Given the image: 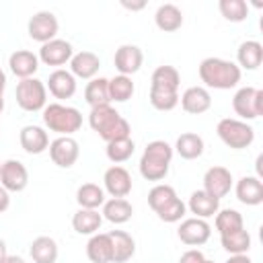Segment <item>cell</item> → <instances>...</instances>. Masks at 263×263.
I'll use <instances>...</instances> for the list:
<instances>
[{"label":"cell","mask_w":263,"mask_h":263,"mask_svg":"<svg viewBox=\"0 0 263 263\" xmlns=\"http://www.w3.org/2000/svg\"><path fill=\"white\" fill-rule=\"evenodd\" d=\"M232 109L242 121L257 119L263 115V90L255 86H242L232 97Z\"/></svg>","instance_id":"52a82bcc"},{"label":"cell","mask_w":263,"mask_h":263,"mask_svg":"<svg viewBox=\"0 0 263 263\" xmlns=\"http://www.w3.org/2000/svg\"><path fill=\"white\" fill-rule=\"evenodd\" d=\"M101 224H103V214H99V210H84V208H80L72 216V228L78 234L92 236V234L99 232Z\"/></svg>","instance_id":"f1b7e54d"},{"label":"cell","mask_w":263,"mask_h":263,"mask_svg":"<svg viewBox=\"0 0 263 263\" xmlns=\"http://www.w3.org/2000/svg\"><path fill=\"white\" fill-rule=\"evenodd\" d=\"M6 255H8V253H6V242L0 238V263L4 261V257H6Z\"/></svg>","instance_id":"c3c4849f"},{"label":"cell","mask_w":263,"mask_h":263,"mask_svg":"<svg viewBox=\"0 0 263 263\" xmlns=\"http://www.w3.org/2000/svg\"><path fill=\"white\" fill-rule=\"evenodd\" d=\"M234 193H236V199L245 205H259L263 203V183L259 177H242L236 181V187H234Z\"/></svg>","instance_id":"44dd1931"},{"label":"cell","mask_w":263,"mask_h":263,"mask_svg":"<svg viewBox=\"0 0 263 263\" xmlns=\"http://www.w3.org/2000/svg\"><path fill=\"white\" fill-rule=\"evenodd\" d=\"M121 6L127 8V10H142V8L146 6V2H144V0H140V2H127V0H121Z\"/></svg>","instance_id":"ee69618b"},{"label":"cell","mask_w":263,"mask_h":263,"mask_svg":"<svg viewBox=\"0 0 263 263\" xmlns=\"http://www.w3.org/2000/svg\"><path fill=\"white\" fill-rule=\"evenodd\" d=\"M203 261H205V257H203V253L199 249H189L179 259V263H203Z\"/></svg>","instance_id":"b9f144b4"},{"label":"cell","mask_w":263,"mask_h":263,"mask_svg":"<svg viewBox=\"0 0 263 263\" xmlns=\"http://www.w3.org/2000/svg\"><path fill=\"white\" fill-rule=\"evenodd\" d=\"M10 208V193L0 185V214Z\"/></svg>","instance_id":"7bdbcfd3"},{"label":"cell","mask_w":263,"mask_h":263,"mask_svg":"<svg viewBox=\"0 0 263 263\" xmlns=\"http://www.w3.org/2000/svg\"><path fill=\"white\" fill-rule=\"evenodd\" d=\"M142 62H144V53L138 45H132V43H125V45H119L117 51H115V58H113V64H115V70L123 76H132L136 74L140 68H142Z\"/></svg>","instance_id":"9a60e30c"},{"label":"cell","mask_w":263,"mask_h":263,"mask_svg":"<svg viewBox=\"0 0 263 263\" xmlns=\"http://www.w3.org/2000/svg\"><path fill=\"white\" fill-rule=\"evenodd\" d=\"M88 125L105 142L123 140V138H129V134H132V127H129L127 119H123L119 115V111L111 107V103L92 107L90 113H88Z\"/></svg>","instance_id":"6da1fadb"},{"label":"cell","mask_w":263,"mask_h":263,"mask_svg":"<svg viewBox=\"0 0 263 263\" xmlns=\"http://www.w3.org/2000/svg\"><path fill=\"white\" fill-rule=\"evenodd\" d=\"M103 189L111 195V197H125L132 191V175L127 173V168L113 164L105 171L103 175Z\"/></svg>","instance_id":"5bb4252c"},{"label":"cell","mask_w":263,"mask_h":263,"mask_svg":"<svg viewBox=\"0 0 263 263\" xmlns=\"http://www.w3.org/2000/svg\"><path fill=\"white\" fill-rule=\"evenodd\" d=\"M199 78L208 88L228 90L240 82V68L222 58H205L199 64Z\"/></svg>","instance_id":"7a4b0ae2"},{"label":"cell","mask_w":263,"mask_h":263,"mask_svg":"<svg viewBox=\"0 0 263 263\" xmlns=\"http://www.w3.org/2000/svg\"><path fill=\"white\" fill-rule=\"evenodd\" d=\"M49 158L60 168H70L80 156V146L72 136H58L49 142Z\"/></svg>","instance_id":"9c48e42d"},{"label":"cell","mask_w":263,"mask_h":263,"mask_svg":"<svg viewBox=\"0 0 263 263\" xmlns=\"http://www.w3.org/2000/svg\"><path fill=\"white\" fill-rule=\"evenodd\" d=\"M179 103H181L185 113L201 115L212 107V95H210V90L205 86H189L179 97Z\"/></svg>","instance_id":"2e32d148"},{"label":"cell","mask_w":263,"mask_h":263,"mask_svg":"<svg viewBox=\"0 0 263 263\" xmlns=\"http://www.w3.org/2000/svg\"><path fill=\"white\" fill-rule=\"evenodd\" d=\"M203 138L201 136H197V134H193V132H185V134H181L179 138H177V142H175V152L181 156V158H185V160H195V158H199L201 154H203Z\"/></svg>","instance_id":"f546056e"},{"label":"cell","mask_w":263,"mask_h":263,"mask_svg":"<svg viewBox=\"0 0 263 263\" xmlns=\"http://www.w3.org/2000/svg\"><path fill=\"white\" fill-rule=\"evenodd\" d=\"M4 111V97H0V113Z\"/></svg>","instance_id":"681fc988"},{"label":"cell","mask_w":263,"mask_h":263,"mask_svg":"<svg viewBox=\"0 0 263 263\" xmlns=\"http://www.w3.org/2000/svg\"><path fill=\"white\" fill-rule=\"evenodd\" d=\"M86 257L90 263H113V245L109 232H97L86 242Z\"/></svg>","instance_id":"7402d4cb"},{"label":"cell","mask_w":263,"mask_h":263,"mask_svg":"<svg viewBox=\"0 0 263 263\" xmlns=\"http://www.w3.org/2000/svg\"><path fill=\"white\" fill-rule=\"evenodd\" d=\"M224 263H253L249 255H230Z\"/></svg>","instance_id":"f6af8a7d"},{"label":"cell","mask_w":263,"mask_h":263,"mask_svg":"<svg viewBox=\"0 0 263 263\" xmlns=\"http://www.w3.org/2000/svg\"><path fill=\"white\" fill-rule=\"evenodd\" d=\"M18 142L27 154H41L49 148V136L41 125H25L18 134Z\"/></svg>","instance_id":"ac0fdd59"},{"label":"cell","mask_w":263,"mask_h":263,"mask_svg":"<svg viewBox=\"0 0 263 263\" xmlns=\"http://www.w3.org/2000/svg\"><path fill=\"white\" fill-rule=\"evenodd\" d=\"M218 10L230 23H242L249 16V4L245 0H220Z\"/></svg>","instance_id":"74e56055"},{"label":"cell","mask_w":263,"mask_h":263,"mask_svg":"<svg viewBox=\"0 0 263 263\" xmlns=\"http://www.w3.org/2000/svg\"><path fill=\"white\" fill-rule=\"evenodd\" d=\"M150 105L156 111H173L179 105V90H166V88H154L150 86Z\"/></svg>","instance_id":"f35d334b"},{"label":"cell","mask_w":263,"mask_h":263,"mask_svg":"<svg viewBox=\"0 0 263 263\" xmlns=\"http://www.w3.org/2000/svg\"><path fill=\"white\" fill-rule=\"evenodd\" d=\"M214 226H216V230L222 236V234H228V232L242 230L245 228V220H242V214L240 212H236L232 208H226V210H218L216 212Z\"/></svg>","instance_id":"836d02e7"},{"label":"cell","mask_w":263,"mask_h":263,"mask_svg":"<svg viewBox=\"0 0 263 263\" xmlns=\"http://www.w3.org/2000/svg\"><path fill=\"white\" fill-rule=\"evenodd\" d=\"M0 185L8 193H18L29 185V171L21 160L8 158L0 164Z\"/></svg>","instance_id":"30bf717a"},{"label":"cell","mask_w":263,"mask_h":263,"mask_svg":"<svg viewBox=\"0 0 263 263\" xmlns=\"http://www.w3.org/2000/svg\"><path fill=\"white\" fill-rule=\"evenodd\" d=\"M43 123L49 132H55L58 136H72L82 127V113L76 107L62 105V103H49L43 109Z\"/></svg>","instance_id":"277c9868"},{"label":"cell","mask_w":263,"mask_h":263,"mask_svg":"<svg viewBox=\"0 0 263 263\" xmlns=\"http://www.w3.org/2000/svg\"><path fill=\"white\" fill-rule=\"evenodd\" d=\"M232 189V173L226 166H210L203 175V191L214 195L216 199H222Z\"/></svg>","instance_id":"4fadbf2b"},{"label":"cell","mask_w":263,"mask_h":263,"mask_svg":"<svg viewBox=\"0 0 263 263\" xmlns=\"http://www.w3.org/2000/svg\"><path fill=\"white\" fill-rule=\"evenodd\" d=\"M179 84H181V74L175 66H158L154 72H152V78H150V86L154 88H166V90H179Z\"/></svg>","instance_id":"d6a6232c"},{"label":"cell","mask_w":263,"mask_h":263,"mask_svg":"<svg viewBox=\"0 0 263 263\" xmlns=\"http://www.w3.org/2000/svg\"><path fill=\"white\" fill-rule=\"evenodd\" d=\"M4 88H6V74L0 68V97H4Z\"/></svg>","instance_id":"7dc6e473"},{"label":"cell","mask_w":263,"mask_h":263,"mask_svg":"<svg viewBox=\"0 0 263 263\" xmlns=\"http://www.w3.org/2000/svg\"><path fill=\"white\" fill-rule=\"evenodd\" d=\"M29 253H31L33 263H55L60 249L51 236H37V238H33Z\"/></svg>","instance_id":"484cf974"},{"label":"cell","mask_w":263,"mask_h":263,"mask_svg":"<svg viewBox=\"0 0 263 263\" xmlns=\"http://www.w3.org/2000/svg\"><path fill=\"white\" fill-rule=\"evenodd\" d=\"M136 86H134V80L132 76H123V74H117L109 80V99L115 101V103H125L132 99Z\"/></svg>","instance_id":"d590c367"},{"label":"cell","mask_w":263,"mask_h":263,"mask_svg":"<svg viewBox=\"0 0 263 263\" xmlns=\"http://www.w3.org/2000/svg\"><path fill=\"white\" fill-rule=\"evenodd\" d=\"M101 214L111 224H125L132 218L134 208H132V203L125 197H111V199H105Z\"/></svg>","instance_id":"83f0119b"},{"label":"cell","mask_w":263,"mask_h":263,"mask_svg":"<svg viewBox=\"0 0 263 263\" xmlns=\"http://www.w3.org/2000/svg\"><path fill=\"white\" fill-rule=\"evenodd\" d=\"M74 55V47L70 41L66 39H51L47 43H43L39 47V62H43L45 66H64L66 62H70Z\"/></svg>","instance_id":"7c38bea8"},{"label":"cell","mask_w":263,"mask_h":263,"mask_svg":"<svg viewBox=\"0 0 263 263\" xmlns=\"http://www.w3.org/2000/svg\"><path fill=\"white\" fill-rule=\"evenodd\" d=\"M185 205L189 208L191 214H195V218L205 220V218L216 216V212L220 210V199H216L214 195H210L203 189H197V191L191 193L189 203H185Z\"/></svg>","instance_id":"603a6c76"},{"label":"cell","mask_w":263,"mask_h":263,"mask_svg":"<svg viewBox=\"0 0 263 263\" xmlns=\"http://www.w3.org/2000/svg\"><path fill=\"white\" fill-rule=\"evenodd\" d=\"M45 88H49V92H51L55 99H70V97H74V92H76V78L72 76L70 70L55 68V70L49 74Z\"/></svg>","instance_id":"ffe728a7"},{"label":"cell","mask_w":263,"mask_h":263,"mask_svg":"<svg viewBox=\"0 0 263 263\" xmlns=\"http://www.w3.org/2000/svg\"><path fill=\"white\" fill-rule=\"evenodd\" d=\"M185 212H187L185 201H181L179 197H175V199H171L168 203H164L160 210H156L154 214H156L162 222H166V224H175V222H181V220H183Z\"/></svg>","instance_id":"ab89813d"},{"label":"cell","mask_w":263,"mask_h":263,"mask_svg":"<svg viewBox=\"0 0 263 263\" xmlns=\"http://www.w3.org/2000/svg\"><path fill=\"white\" fill-rule=\"evenodd\" d=\"M154 23H156V27L160 31L173 33V31L181 29V25H183V12H181L179 6L171 4V2L168 4H160L156 8V12H154Z\"/></svg>","instance_id":"4316f807"},{"label":"cell","mask_w":263,"mask_h":263,"mask_svg":"<svg viewBox=\"0 0 263 263\" xmlns=\"http://www.w3.org/2000/svg\"><path fill=\"white\" fill-rule=\"evenodd\" d=\"M210 234H212V226L201 218H185L177 228L179 240L189 247L205 245L210 240Z\"/></svg>","instance_id":"8fae6325"},{"label":"cell","mask_w":263,"mask_h":263,"mask_svg":"<svg viewBox=\"0 0 263 263\" xmlns=\"http://www.w3.org/2000/svg\"><path fill=\"white\" fill-rule=\"evenodd\" d=\"M8 68L21 80L33 78V74L39 70V58L29 49H16L8 58Z\"/></svg>","instance_id":"e0dca14e"},{"label":"cell","mask_w":263,"mask_h":263,"mask_svg":"<svg viewBox=\"0 0 263 263\" xmlns=\"http://www.w3.org/2000/svg\"><path fill=\"white\" fill-rule=\"evenodd\" d=\"M76 201L84 210H99L105 203V189L97 183H84L76 191Z\"/></svg>","instance_id":"1f68e13d"},{"label":"cell","mask_w":263,"mask_h":263,"mask_svg":"<svg viewBox=\"0 0 263 263\" xmlns=\"http://www.w3.org/2000/svg\"><path fill=\"white\" fill-rule=\"evenodd\" d=\"M134 150H136V144H134V140H132V138H123V140L107 142V148H105L107 158H109L111 162H115V164L129 160V158H132V154H134Z\"/></svg>","instance_id":"8d00e7d4"},{"label":"cell","mask_w":263,"mask_h":263,"mask_svg":"<svg viewBox=\"0 0 263 263\" xmlns=\"http://www.w3.org/2000/svg\"><path fill=\"white\" fill-rule=\"evenodd\" d=\"M203 263H214V261H210V259H205V261H203Z\"/></svg>","instance_id":"f907efd6"},{"label":"cell","mask_w":263,"mask_h":263,"mask_svg":"<svg viewBox=\"0 0 263 263\" xmlns=\"http://www.w3.org/2000/svg\"><path fill=\"white\" fill-rule=\"evenodd\" d=\"M236 66L245 68V70H257L263 62V45L255 39L242 41L236 49Z\"/></svg>","instance_id":"cb8c5ba5"},{"label":"cell","mask_w":263,"mask_h":263,"mask_svg":"<svg viewBox=\"0 0 263 263\" xmlns=\"http://www.w3.org/2000/svg\"><path fill=\"white\" fill-rule=\"evenodd\" d=\"M2 263H27V261L23 257H18V255H6Z\"/></svg>","instance_id":"bcb514c9"},{"label":"cell","mask_w":263,"mask_h":263,"mask_svg":"<svg viewBox=\"0 0 263 263\" xmlns=\"http://www.w3.org/2000/svg\"><path fill=\"white\" fill-rule=\"evenodd\" d=\"M173 146L164 140H152L142 152L140 158V175L146 181H162L168 175L173 160Z\"/></svg>","instance_id":"3957f363"},{"label":"cell","mask_w":263,"mask_h":263,"mask_svg":"<svg viewBox=\"0 0 263 263\" xmlns=\"http://www.w3.org/2000/svg\"><path fill=\"white\" fill-rule=\"evenodd\" d=\"M58 29H60V23H58L55 14L49 12V10H39V12H35V14L29 18V23H27V33H29V37H31L33 41L41 43V45L47 43V41H51V39H55Z\"/></svg>","instance_id":"ba28073f"},{"label":"cell","mask_w":263,"mask_h":263,"mask_svg":"<svg viewBox=\"0 0 263 263\" xmlns=\"http://www.w3.org/2000/svg\"><path fill=\"white\" fill-rule=\"evenodd\" d=\"M84 101L90 105V109L99 105H109V78L95 76L92 80H88V84L84 86Z\"/></svg>","instance_id":"4dcf8cb0"},{"label":"cell","mask_w":263,"mask_h":263,"mask_svg":"<svg viewBox=\"0 0 263 263\" xmlns=\"http://www.w3.org/2000/svg\"><path fill=\"white\" fill-rule=\"evenodd\" d=\"M14 97H16V103L23 111H29V113H35V111H43L45 105H47V88H45V82H41L39 78H25L16 84V90H14Z\"/></svg>","instance_id":"8992f818"},{"label":"cell","mask_w":263,"mask_h":263,"mask_svg":"<svg viewBox=\"0 0 263 263\" xmlns=\"http://www.w3.org/2000/svg\"><path fill=\"white\" fill-rule=\"evenodd\" d=\"M175 197H177L175 187H171V185H166V183H158V185H154V187L148 191V205L156 212V210H160L164 203H168V201L175 199Z\"/></svg>","instance_id":"60d3db41"},{"label":"cell","mask_w":263,"mask_h":263,"mask_svg":"<svg viewBox=\"0 0 263 263\" xmlns=\"http://www.w3.org/2000/svg\"><path fill=\"white\" fill-rule=\"evenodd\" d=\"M220 242H222V249L228 251L230 255H247L249 249H251V234L242 228V230H236V232L222 234Z\"/></svg>","instance_id":"e575fe53"},{"label":"cell","mask_w":263,"mask_h":263,"mask_svg":"<svg viewBox=\"0 0 263 263\" xmlns=\"http://www.w3.org/2000/svg\"><path fill=\"white\" fill-rule=\"evenodd\" d=\"M109 238L113 245V263H125L136 255V240L125 230H111Z\"/></svg>","instance_id":"d4e9b609"},{"label":"cell","mask_w":263,"mask_h":263,"mask_svg":"<svg viewBox=\"0 0 263 263\" xmlns=\"http://www.w3.org/2000/svg\"><path fill=\"white\" fill-rule=\"evenodd\" d=\"M216 134L218 138L232 150H242L249 148L255 140V129L242 121V119H234V117H224L218 121L216 125Z\"/></svg>","instance_id":"5b68a950"},{"label":"cell","mask_w":263,"mask_h":263,"mask_svg":"<svg viewBox=\"0 0 263 263\" xmlns=\"http://www.w3.org/2000/svg\"><path fill=\"white\" fill-rule=\"evenodd\" d=\"M99 68H101V60H99V55L92 53V51H86V49L74 53L72 60H70V72H72L74 78L92 80V78L97 76Z\"/></svg>","instance_id":"d6986e66"}]
</instances>
